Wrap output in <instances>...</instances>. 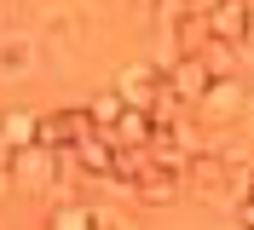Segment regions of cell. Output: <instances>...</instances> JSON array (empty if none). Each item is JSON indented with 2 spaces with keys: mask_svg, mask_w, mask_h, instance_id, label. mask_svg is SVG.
<instances>
[{
  "mask_svg": "<svg viewBox=\"0 0 254 230\" xmlns=\"http://www.w3.org/2000/svg\"><path fill=\"white\" fill-rule=\"evenodd\" d=\"M249 196H254V179H249Z\"/></svg>",
  "mask_w": 254,
  "mask_h": 230,
  "instance_id": "cell-16",
  "label": "cell"
},
{
  "mask_svg": "<svg viewBox=\"0 0 254 230\" xmlns=\"http://www.w3.org/2000/svg\"><path fill=\"white\" fill-rule=\"evenodd\" d=\"M35 63V41H0V69L6 75H29Z\"/></svg>",
  "mask_w": 254,
  "mask_h": 230,
  "instance_id": "cell-12",
  "label": "cell"
},
{
  "mask_svg": "<svg viewBox=\"0 0 254 230\" xmlns=\"http://www.w3.org/2000/svg\"><path fill=\"white\" fill-rule=\"evenodd\" d=\"M202 17H208V29H214V41L249 46V35H254V0H208Z\"/></svg>",
  "mask_w": 254,
  "mask_h": 230,
  "instance_id": "cell-2",
  "label": "cell"
},
{
  "mask_svg": "<svg viewBox=\"0 0 254 230\" xmlns=\"http://www.w3.org/2000/svg\"><path fill=\"white\" fill-rule=\"evenodd\" d=\"M12 184H23V190H47V184H58V150H47L41 138L23 144V150H12Z\"/></svg>",
  "mask_w": 254,
  "mask_h": 230,
  "instance_id": "cell-3",
  "label": "cell"
},
{
  "mask_svg": "<svg viewBox=\"0 0 254 230\" xmlns=\"http://www.w3.org/2000/svg\"><path fill=\"white\" fill-rule=\"evenodd\" d=\"M243 115H249V127H254V104H249V109H243Z\"/></svg>",
  "mask_w": 254,
  "mask_h": 230,
  "instance_id": "cell-15",
  "label": "cell"
},
{
  "mask_svg": "<svg viewBox=\"0 0 254 230\" xmlns=\"http://www.w3.org/2000/svg\"><path fill=\"white\" fill-rule=\"evenodd\" d=\"M35 133H41V109H0V138H6L12 150L35 144Z\"/></svg>",
  "mask_w": 254,
  "mask_h": 230,
  "instance_id": "cell-8",
  "label": "cell"
},
{
  "mask_svg": "<svg viewBox=\"0 0 254 230\" xmlns=\"http://www.w3.org/2000/svg\"><path fill=\"white\" fill-rule=\"evenodd\" d=\"M150 133H156V127H150V115H144L139 104H127V109H122V121L110 127L116 144H150Z\"/></svg>",
  "mask_w": 254,
  "mask_h": 230,
  "instance_id": "cell-10",
  "label": "cell"
},
{
  "mask_svg": "<svg viewBox=\"0 0 254 230\" xmlns=\"http://www.w3.org/2000/svg\"><path fill=\"white\" fill-rule=\"evenodd\" d=\"M168 87L185 98V104H196L208 87H214V69H208V58H196V52H174V69H168Z\"/></svg>",
  "mask_w": 254,
  "mask_h": 230,
  "instance_id": "cell-5",
  "label": "cell"
},
{
  "mask_svg": "<svg viewBox=\"0 0 254 230\" xmlns=\"http://www.w3.org/2000/svg\"><path fill=\"white\" fill-rule=\"evenodd\" d=\"M47 225L52 230H93V207H87V201H58L47 213Z\"/></svg>",
  "mask_w": 254,
  "mask_h": 230,
  "instance_id": "cell-11",
  "label": "cell"
},
{
  "mask_svg": "<svg viewBox=\"0 0 254 230\" xmlns=\"http://www.w3.org/2000/svg\"><path fill=\"white\" fill-rule=\"evenodd\" d=\"M47 41H75V17L69 12H47Z\"/></svg>",
  "mask_w": 254,
  "mask_h": 230,
  "instance_id": "cell-13",
  "label": "cell"
},
{
  "mask_svg": "<svg viewBox=\"0 0 254 230\" xmlns=\"http://www.w3.org/2000/svg\"><path fill=\"white\" fill-rule=\"evenodd\" d=\"M190 109H196V121H220L225 127V121H237L243 109H249V92H243L237 75H214V87H208Z\"/></svg>",
  "mask_w": 254,
  "mask_h": 230,
  "instance_id": "cell-1",
  "label": "cell"
},
{
  "mask_svg": "<svg viewBox=\"0 0 254 230\" xmlns=\"http://www.w3.org/2000/svg\"><path fill=\"white\" fill-rule=\"evenodd\" d=\"M87 133H93V115H87V104H81V109H47L35 138H41L47 150H69V144H81Z\"/></svg>",
  "mask_w": 254,
  "mask_h": 230,
  "instance_id": "cell-4",
  "label": "cell"
},
{
  "mask_svg": "<svg viewBox=\"0 0 254 230\" xmlns=\"http://www.w3.org/2000/svg\"><path fill=\"white\" fill-rule=\"evenodd\" d=\"M162 87H168V69H150V63H127V75H122V98H127V104H139V109H144Z\"/></svg>",
  "mask_w": 254,
  "mask_h": 230,
  "instance_id": "cell-7",
  "label": "cell"
},
{
  "mask_svg": "<svg viewBox=\"0 0 254 230\" xmlns=\"http://www.w3.org/2000/svg\"><path fill=\"white\" fill-rule=\"evenodd\" d=\"M122 109H127L122 87H110V92H93V98H87V115H93V127H98V133H110V127L122 121Z\"/></svg>",
  "mask_w": 254,
  "mask_h": 230,
  "instance_id": "cell-9",
  "label": "cell"
},
{
  "mask_svg": "<svg viewBox=\"0 0 254 230\" xmlns=\"http://www.w3.org/2000/svg\"><path fill=\"white\" fill-rule=\"evenodd\" d=\"M168 29H174V52H196V58H202V46L214 41V29H208L202 6H190V12H174V17H168Z\"/></svg>",
  "mask_w": 254,
  "mask_h": 230,
  "instance_id": "cell-6",
  "label": "cell"
},
{
  "mask_svg": "<svg viewBox=\"0 0 254 230\" xmlns=\"http://www.w3.org/2000/svg\"><path fill=\"white\" fill-rule=\"evenodd\" d=\"M0 167H12V144L6 138H0Z\"/></svg>",
  "mask_w": 254,
  "mask_h": 230,
  "instance_id": "cell-14",
  "label": "cell"
}]
</instances>
